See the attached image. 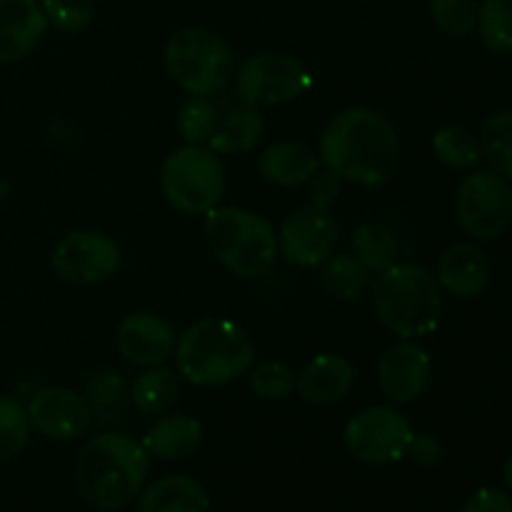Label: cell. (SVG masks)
Listing matches in <instances>:
<instances>
[{
	"label": "cell",
	"instance_id": "d4e9b609",
	"mask_svg": "<svg viewBox=\"0 0 512 512\" xmlns=\"http://www.w3.org/2000/svg\"><path fill=\"white\" fill-rule=\"evenodd\" d=\"M180 393V383L175 370L165 368V365H155L148 368L130 388V403L140 410V413H165L170 405H175Z\"/></svg>",
	"mask_w": 512,
	"mask_h": 512
},
{
	"label": "cell",
	"instance_id": "83f0119b",
	"mask_svg": "<svg viewBox=\"0 0 512 512\" xmlns=\"http://www.w3.org/2000/svg\"><path fill=\"white\" fill-rule=\"evenodd\" d=\"M433 153L440 163L455 170L475 168L483 158L480 140L463 125H445V128L435 130Z\"/></svg>",
	"mask_w": 512,
	"mask_h": 512
},
{
	"label": "cell",
	"instance_id": "277c9868",
	"mask_svg": "<svg viewBox=\"0 0 512 512\" xmlns=\"http://www.w3.org/2000/svg\"><path fill=\"white\" fill-rule=\"evenodd\" d=\"M373 308L390 333L405 340L435 333L443 315V293L430 270L413 263H395L375 275L370 285Z\"/></svg>",
	"mask_w": 512,
	"mask_h": 512
},
{
	"label": "cell",
	"instance_id": "7a4b0ae2",
	"mask_svg": "<svg viewBox=\"0 0 512 512\" xmlns=\"http://www.w3.org/2000/svg\"><path fill=\"white\" fill-rule=\"evenodd\" d=\"M148 468L143 443L123 433L95 435L75 460V488L95 510H123L143 490Z\"/></svg>",
	"mask_w": 512,
	"mask_h": 512
},
{
	"label": "cell",
	"instance_id": "484cf974",
	"mask_svg": "<svg viewBox=\"0 0 512 512\" xmlns=\"http://www.w3.org/2000/svg\"><path fill=\"white\" fill-rule=\"evenodd\" d=\"M353 255L368 273H383L398 258V243L383 223H363L353 233Z\"/></svg>",
	"mask_w": 512,
	"mask_h": 512
},
{
	"label": "cell",
	"instance_id": "e0dca14e",
	"mask_svg": "<svg viewBox=\"0 0 512 512\" xmlns=\"http://www.w3.org/2000/svg\"><path fill=\"white\" fill-rule=\"evenodd\" d=\"M353 380L355 368L348 358L320 353L295 375V390L310 405H333L350 393Z\"/></svg>",
	"mask_w": 512,
	"mask_h": 512
},
{
	"label": "cell",
	"instance_id": "d6986e66",
	"mask_svg": "<svg viewBox=\"0 0 512 512\" xmlns=\"http://www.w3.org/2000/svg\"><path fill=\"white\" fill-rule=\"evenodd\" d=\"M320 170V158L313 148L295 140H280L258 155V173L263 180L283 188L303 185Z\"/></svg>",
	"mask_w": 512,
	"mask_h": 512
},
{
	"label": "cell",
	"instance_id": "1f68e13d",
	"mask_svg": "<svg viewBox=\"0 0 512 512\" xmlns=\"http://www.w3.org/2000/svg\"><path fill=\"white\" fill-rule=\"evenodd\" d=\"M430 15L443 33L465 38L478 28V0H428Z\"/></svg>",
	"mask_w": 512,
	"mask_h": 512
},
{
	"label": "cell",
	"instance_id": "52a82bcc",
	"mask_svg": "<svg viewBox=\"0 0 512 512\" xmlns=\"http://www.w3.org/2000/svg\"><path fill=\"white\" fill-rule=\"evenodd\" d=\"M225 165L203 145H183L163 160L160 188L165 200L185 215L213 210L225 193Z\"/></svg>",
	"mask_w": 512,
	"mask_h": 512
},
{
	"label": "cell",
	"instance_id": "74e56055",
	"mask_svg": "<svg viewBox=\"0 0 512 512\" xmlns=\"http://www.w3.org/2000/svg\"><path fill=\"white\" fill-rule=\"evenodd\" d=\"M503 475H505V483H508V488L512 490V453L508 455V460H505Z\"/></svg>",
	"mask_w": 512,
	"mask_h": 512
},
{
	"label": "cell",
	"instance_id": "2e32d148",
	"mask_svg": "<svg viewBox=\"0 0 512 512\" xmlns=\"http://www.w3.org/2000/svg\"><path fill=\"white\" fill-rule=\"evenodd\" d=\"M48 30L38 0H0V63H18L35 50Z\"/></svg>",
	"mask_w": 512,
	"mask_h": 512
},
{
	"label": "cell",
	"instance_id": "603a6c76",
	"mask_svg": "<svg viewBox=\"0 0 512 512\" xmlns=\"http://www.w3.org/2000/svg\"><path fill=\"white\" fill-rule=\"evenodd\" d=\"M85 400L100 423H118L125 418L130 403V388L125 383V375L120 370L105 368L90 375L85 383Z\"/></svg>",
	"mask_w": 512,
	"mask_h": 512
},
{
	"label": "cell",
	"instance_id": "f35d334b",
	"mask_svg": "<svg viewBox=\"0 0 512 512\" xmlns=\"http://www.w3.org/2000/svg\"><path fill=\"white\" fill-rule=\"evenodd\" d=\"M8 195H10V185L5 183L3 178H0V205H3L5 200H8Z\"/></svg>",
	"mask_w": 512,
	"mask_h": 512
},
{
	"label": "cell",
	"instance_id": "8992f818",
	"mask_svg": "<svg viewBox=\"0 0 512 512\" xmlns=\"http://www.w3.org/2000/svg\"><path fill=\"white\" fill-rule=\"evenodd\" d=\"M165 70L188 95H210L225 90L235 73L233 50L215 30L190 25L170 35L163 53Z\"/></svg>",
	"mask_w": 512,
	"mask_h": 512
},
{
	"label": "cell",
	"instance_id": "d6a6232c",
	"mask_svg": "<svg viewBox=\"0 0 512 512\" xmlns=\"http://www.w3.org/2000/svg\"><path fill=\"white\" fill-rule=\"evenodd\" d=\"M250 388L263 400H285L295 390V370L290 365L270 360V363L250 368Z\"/></svg>",
	"mask_w": 512,
	"mask_h": 512
},
{
	"label": "cell",
	"instance_id": "f1b7e54d",
	"mask_svg": "<svg viewBox=\"0 0 512 512\" xmlns=\"http://www.w3.org/2000/svg\"><path fill=\"white\" fill-rule=\"evenodd\" d=\"M220 123L218 108L210 98L205 95H190L178 110L175 118V128L178 135L185 140V145H203L208 143L210 135L215 133Z\"/></svg>",
	"mask_w": 512,
	"mask_h": 512
},
{
	"label": "cell",
	"instance_id": "4dcf8cb0",
	"mask_svg": "<svg viewBox=\"0 0 512 512\" xmlns=\"http://www.w3.org/2000/svg\"><path fill=\"white\" fill-rule=\"evenodd\" d=\"M30 430L33 428L23 405L10 395H0V463H8L23 453Z\"/></svg>",
	"mask_w": 512,
	"mask_h": 512
},
{
	"label": "cell",
	"instance_id": "44dd1931",
	"mask_svg": "<svg viewBox=\"0 0 512 512\" xmlns=\"http://www.w3.org/2000/svg\"><path fill=\"white\" fill-rule=\"evenodd\" d=\"M203 443V425L190 415H165L143 438L148 455L163 460L190 458Z\"/></svg>",
	"mask_w": 512,
	"mask_h": 512
},
{
	"label": "cell",
	"instance_id": "30bf717a",
	"mask_svg": "<svg viewBox=\"0 0 512 512\" xmlns=\"http://www.w3.org/2000/svg\"><path fill=\"white\" fill-rule=\"evenodd\" d=\"M313 85V78L300 60L285 53H258L243 60L235 75V93L243 103L283 105L300 98Z\"/></svg>",
	"mask_w": 512,
	"mask_h": 512
},
{
	"label": "cell",
	"instance_id": "7c38bea8",
	"mask_svg": "<svg viewBox=\"0 0 512 512\" xmlns=\"http://www.w3.org/2000/svg\"><path fill=\"white\" fill-rule=\"evenodd\" d=\"M120 268V248L110 235L98 230L68 233L53 250V270L75 285H95Z\"/></svg>",
	"mask_w": 512,
	"mask_h": 512
},
{
	"label": "cell",
	"instance_id": "9a60e30c",
	"mask_svg": "<svg viewBox=\"0 0 512 512\" xmlns=\"http://www.w3.org/2000/svg\"><path fill=\"white\" fill-rule=\"evenodd\" d=\"M380 390L395 405H408L425 393L430 383V355L413 340L390 345L378 363Z\"/></svg>",
	"mask_w": 512,
	"mask_h": 512
},
{
	"label": "cell",
	"instance_id": "6da1fadb",
	"mask_svg": "<svg viewBox=\"0 0 512 512\" xmlns=\"http://www.w3.org/2000/svg\"><path fill=\"white\" fill-rule=\"evenodd\" d=\"M320 163L340 180L383 185L400 160L395 125L373 108H348L335 115L320 135Z\"/></svg>",
	"mask_w": 512,
	"mask_h": 512
},
{
	"label": "cell",
	"instance_id": "f546056e",
	"mask_svg": "<svg viewBox=\"0 0 512 512\" xmlns=\"http://www.w3.org/2000/svg\"><path fill=\"white\" fill-rule=\"evenodd\" d=\"M478 33L493 53H512V0H483L478 10Z\"/></svg>",
	"mask_w": 512,
	"mask_h": 512
},
{
	"label": "cell",
	"instance_id": "ba28073f",
	"mask_svg": "<svg viewBox=\"0 0 512 512\" xmlns=\"http://www.w3.org/2000/svg\"><path fill=\"white\" fill-rule=\"evenodd\" d=\"M460 228L475 240H498L512 223V188L495 170H475L455 195Z\"/></svg>",
	"mask_w": 512,
	"mask_h": 512
},
{
	"label": "cell",
	"instance_id": "8d00e7d4",
	"mask_svg": "<svg viewBox=\"0 0 512 512\" xmlns=\"http://www.w3.org/2000/svg\"><path fill=\"white\" fill-rule=\"evenodd\" d=\"M405 458H410L413 463L423 465V468H433V465L443 458V445H440V440L435 438V435H425V433L413 435Z\"/></svg>",
	"mask_w": 512,
	"mask_h": 512
},
{
	"label": "cell",
	"instance_id": "e575fe53",
	"mask_svg": "<svg viewBox=\"0 0 512 512\" xmlns=\"http://www.w3.org/2000/svg\"><path fill=\"white\" fill-rule=\"evenodd\" d=\"M308 185H310V205L330 210V205H333V200L338 198V193H340L338 175L328 168L318 170V173L308 180Z\"/></svg>",
	"mask_w": 512,
	"mask_h": 512
},
{
	"label": "cell",
	"instance_id": "3957f363",
	"mask_svg": "<svg viewBox=\"0 0 512 512\" xmlns=\"http://www.w3.org/2000/svg\"><path fill=\"white\" fill-rule=\"evenodd\" d=\"M255 363V345L233 320L205 318L178 335L175 365L178 375L198 388L228 385Z\"/></svg>",
	"mask_w": 512,
	"mask_h": 512
},
{
	"label": "cell",
	"instance_id": "5bb4252c",
	"mask_svg": "<svg viewBox=\"0 0 512 512\" xmlns=\"http://www.w3.org/2000/svg\"><path fill=\"white\" fill-rule=\"evenodd\" d=\"M115 345L130 365L155 368V365H165L175 355L178 333L163 315L133 313L120 320Z\"/></svg>",
	"mask_w": 512,
	"mask_h": 512
},
{
	"label": "cell",
	"instance_id": "d590c367",
	"mask_svg": "<svg viewBox=\"0 0 512 512\" xmlns=\"http://www.w3.org/2000/svg\"><path fill=\"white\" fill-rule=\"evenodd\" d=\"M460 512H512V498L500 488H483L465 500Z\"/></svg>",
	"mask_w": 512,
	"mask_h": 512
},
{
	"label": "cell",
	"instance_id": "836d02e7",
	"mask_svg": "<svg viewBox=\"0 0 512 512\" xmlns=\"http://www.w3.org/2000/svg\"><path fill=\"white\" fill-rule=\"evenodd\" d=\"M48 25L63 33H78L90 25L95 15L93 0H40Z\"/></svg>",
	"mask_w": 512,
	"mask_h": 512
},
{
	"label": "cell",
	"instance_id": "ac0fdd59",
	"mask_svg": "<svg viewBox=\"0 0 512 512\" xmlns=\"http://www.w3.org/2000/svg\"><path fill=\"white\" fill-rule=\"evenodd\" d=\"M490 263L480 248L470 243H455L440 255L438 283L455 298H475L488 283Z\"/></svg>",
	"mask_w": 512,
	"mask_h": 512
},
{
	"label": "cell",
	"instance_id": "ffe728a7",
	"mask_svg": "<svg viewBox=\"0 0 512 512\" xmlns=\"http://www.w3.org/2000/svg\"><path fill=\"white\" fill-rule=\"evenodd\" d=\"M208 490L188 475L155 480L140 495L138 512H208Z\"/></svg>",
	"mask_w": 512,
	"mask_h": 512
},
{
	"label": "cell",
	"instance_id": "cb8c5ba5",
	"mask_svg": "<svg viewBox=\"0 0 512 512\" xmlns=\"http://www.w3.org/2000/svg\"><path fill=\"white\" fill-rule=\"evenodd\" d=\"M320 285L338 300H358L370 288V273L358 263L353 253H333L318 265Z\"/></svg>",
	"mask_w": 512,
	"mask_h": 512
},
{
	"label": "cell",
	"instance_id": "8fae6325",
	"mask_svg": "<svg viewBox=\"0 0 512 512\" xmlns=\"http://www.w3.org/2000/svg\"><path fill=\"white\" fill-rule=\"evenodd\" d=\"M338 233V223L330 210L303 205L280 225L278 253L295 268H318L335 253Z\"/></svg>",
	"mask_w": 512,
	"mask_h": 512
},
{
	"label": "cell",
	"instance_id": "5b68a950",
	"mask_svg": "<svg viewBox=\"0 0 512 512\" xmlns=\"http://www.w3.org/2000/svg\"><path fill=\"white\" fill-rule=\"evenodd\" d=\"M205 243L220 265L240 278H260L278 260V233L263 215L245 208L205 213Z\"/></svg>",
	"mask_w": 512,
	"mask_h": 512
},
{
	"label": "cell",
	"instance_id": "7402d4cb",
	"mask_svg": "<svg viewBox=\"0 0 512 512\" xmlns=\"http://www.w3.org/2000/svg\"><path fill=\"white\" fill-rule=\"evenodd\" d=\"M265 133V120L255 105H235L220 118L208 148L215 153H250Z\"/></svg>",
	"mask_w": 512,
	"mask_h": 512
},
{
	"label": "cell",
	"instance_id": "9c48e42d",
	"mask_svg": "<svg viewBox=\"0 0 512 512\" xmlns=\"http://www.w3.org/2000/svg\"><path fill=\"white\" fill-rule=\"evenodd\" d=\"M415 430L400 410L390 405H370L345 425V448L358 463L390 465L408 453Z\"/></svg>",
	"mask_w": 512,
	"mask_h": 512
},
{
	"label": "cell",
	"instance_id": "4fadbf2b",
	"mask_svg": "<svg viewBox=\"0 0 512 512\" xmlns=\"http://www.w3.org/2000/svg\"><path fill=\"white\" fill-rule=\"evenodd\" d=\"M25 413H28L30 428L50 440L80 438L93 420L85 395H78L70 388H58V385L33 393Z\"/></svg>",
	"mask_w": 512,
	"mask_h": 512
},
{
	"label": "cell",
	"instance_id": "4316f807",
	"mask_svg": "<svg viewBox=\"0 0 512 512\" xmlns=\"http://www.w3.org/2000/svg\"><path fill=\"white\" fill-rule=\"evenodd\" d=\"M480 153L490 170L512 180V110H498L488 115L480 128Z\"/></svg>",
	"mask_w": 512,
	"mask_h": 512
}]
</instances>
